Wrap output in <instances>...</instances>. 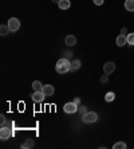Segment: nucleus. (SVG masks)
<instances>
[{
  "mask_svg": "<svg viewBox=\"0 0 134 149\" xmlns=\"http://www.w3.org/2000/svg\"><path fill=\"white\" fill-rule=\"evenodd\" d=\"M55 69H56V71H58L59 74H66L67 71L71 70V62L68 61L67 58H62V59H59L56 62Z\"/></svg>",
  "mask_w": 134,
  "mask_h": 149,
  "instance_id": "1",
  "label": "nucleus"
},
{
  "mask_svg": "<svg viewBox=\"0 0 134 149\" xmlns=\"http://www.w3.org/2000/svg\"><path fill=\"white\" fill-rule=\"evenodd\" d=\"M82 120H83V122H86V124L95 122V121L98 120V114L94 113V112H87L85 116H82Z\"/></svg>",
  "mask_w": 134,
  "mask_h": 149,
  "instance_id": "2",
  "label": "nucleus"
},
{
  "mask_svg": "<svg viewBox=\"0 0 134 149\" xmlns=\"http://www.w3.org/2000/svg\"><path fill=\"white\" fill-rule=\"evenodd\" d=\"M11 136H12L11 128L9 126H1V129H0V138H1L3 141H5V140H8Z\"/></svg>",
  "mask_w": 134,
  "mask_h": 149,
  "instance_id": "3",
  "label": "nucleus"
},
{
  "mask_svg": "<svg viewBox=\"0 0 134 149\" xmlns=\"http://www.w3.org/2000/svg\"><path fill=\"white\" fill-rule=\"evenodd\" d=\"M7 26L9 27V30L12 31V32H15V31H18L19 28H20V22H19V19L16 18H11L8 20V24Z\"/></svg>",
  "mask_w": 134,
  "mask_h": 149,
  "instance_id": "4",
  "label": "nucleus"
},
{
  "mask_svg": "<svg viewBox=\"0 0 134 149\" xmlns=\"http://www.w3.org/2000/svg\"><path fill=\"white\" fill-rule=\"evenodd\" d=\"M63 110L67 114H72V113H75V112H78V105L74 104V102H67L66 105H64V108H63Z\"/></svg>",
  "mask_w": 134,
  "mask_h": 149,
  "instance_id": "5",
  "label": "nucleus"
},
{
  "mask_svg": "<svg viewBox=\"0 0 134 149\" xmlns=\"http://www.w3.org/2000/svg\"><path fill=\"white\" fill-rule=\"evenodd\" d=\"M46 98V94L43 92H35L34 94H32V101L34 102H38V104H40V102H43Z\"/></svg>",
  "mask_w": 134,
  "mask_h": 149,
  "instance_id": "6",
  "label": "nucleus"
},
{
  "mask_svg": "<svg viewBox=\"0 0 134 149\" xmlns=\"http://www.w3.org/2000/svg\"><path fill=\"white\" fill-rule=\"evenodd\" d=\"M114 70H115V63H114V62H107V63H105V66H103V73L107 75L111 74Z\"/></svg>",
  "mask_w": 134,
  "mask_h": 149,
  "instance_id": "7",
  "label": "nucleus"
},
{
  "mask_svg": "<svg viewBox=\"0 0 134 149\" xmlns=\"http://www.w3.org/2000/svg\"><path fill=\"white\" fill-rule=\"evenodd\" d=\"M42 92L46 94V97L47 96H52L54 94V86H51V85H43V89H42Z\"/></svg>",
  "mask_w": 134,
  "mask_h": 149,
  "instance_id": "8",
  "label": "nucleus"
},
{
  "mask_svg": "<svg viewBox=\"0 0 134 149\" xmlns=\"http://www.w3.org/2000/svg\"><path fill=\"white\" fill-rule=\"evenodd\" d=\"M127 43V39H126V36L125 35H118L117 36V44L119 46V47H122V46H125V44Z\"/></svg>",
  "mask_w": 134,
  "mask_h": 149,
  "instance_id": "9",
  "label": "nucleus"
},
{
  "mask_svg": "<svg viewBox=\"0 0 134 149\" xmlns=\"http://www.w3.org/2000/svg\"><path fill=\"white\" fill-rule=\"evenodd\" d=\"M75 43H76V38L74 35H67L66 36V44L67 46L71 47V46H74Z\"/></svg>",
  "mask_w": 134,
  "mask_h": 149,
  "instance_id": "10",
  "label": "nucleus"
},
{
  "mask_svg": "<svg viewBox=\"0 0 134 149\" xmlns=\"http://www.w3.org/2000/svg\"><path fill=\"white\" fill-rule=\"evenodd\" d=\"M34 145H35V142H34V140H32V138H27V140L24 141V144H22V149L32 148Z\"/></svg>",
  "mask_w": 134,
  "mask_h": 149,
  "instance_id": "11",
  "label": "nucleus"
},
{
  "mask_svg": "<svg viewBox=\"0 0 134 149\" xmlns=\"http://www.w3.org/2000/svg\"><path fill=\"white\" fill-rule=\"evenodd\" d=\"M58 5L60 9H68L70 8V0H60L58 3Z\"/></svg>",
  "mask_w": 134,
  "mask_h": 149,
  "instance_id": "12",
  "label": "nucleus"
},
{
  "mask_svg": "<svg viewBox=\"0 0 134 149\" xmlns=\"http://www.w3.org/2000/svg\"><path fill=\"white\" fill-rule=\"evenodd\" d=\"M125 8L126 11H134V0H126Z\"/></svg>",
  "mask_w": 134,
  "mask_h": 149,
  "instance_id": "13",
  "label": "nucleus"
},
{
  "mask_svg": "<svg viewBox=\"0 0 134 149\" xmlns=\"http://www.w3.org/2000/svg\"><path fill=\"white\" fill-rule=\"evenodd\" d=\"M32 89H34L35 92H42V89H43V85L40 84V81H35V82L32 84Z\"/></svg>",
  "mask_w": 134,
  "mask_h": 149,
  "instance_id": "14",
  "label": "nucleus"
},
{
  "mask_svg": "<svg viewBox=\"0 0 134 149\" xmlns=\"http://www.w3.org/2000/svg\"><path fill=\"white\" fill-rule=\"evenodd\" d=\"M79 67H80V61L79 59H74V61L71 62V70L75 71V70H78Z\"/></svg>",
  "mask_w": 134,
  "mask_h": 149,
  "instance_id": "15",
  "label": "nucleus"
},
{
  "mask_svg": "<svg viewBox=\"0 0 134 149\" xmlns=\"http://www.w3.org/2000/svg\"><path fill=\"white\" fill-rule=\"evenodd\" d=\"M9 31H11V30H9V27H8V26H5V24H1V26H0V34H1L3 36L7 35Z\"/></svg>",
  "mask_w": 134,
  "mask_h": 149,
  "instance_id": "16",
  "label": "nucleus"
},
{
  "mask_svg": "<svg viewBox=\"0 0 134 149\" xmlns=\"http://www.w3.org/2000/svg\"><path fill=\"white\" fill-rule=\"evenodd\" d=\"M114 98H115V94H114V93L113 92H109L106 94V96H105V100H106L107 102H111V101H114Z\"/></svg>",
  "mask_w": 134,
  "mask_h": 149,
  "instance_id": "17",
  "label": "nucleus"
},
{
  "mask_svg": "<svg viewBox=\"0 0 134 149\" xmlns=\"http://www.w3.org/2000/svg\"><path fill=\"white\" fill-rule=\"evenodd\" d=\"M78 113H79L80 116H85V114L87 113V108H86L85 105H79L78 106Z\"/></svg>",
  "mask_w": 134,
  "mask_h": 149,
  "instance_id": "18",
  "label": "nucleus"
},
{
  "mask_svg": "<svg viewBox=\"0 0 134 149\" xmlns=\"http://www.w3.org/2000/svg\"><path fill=\"white\" fill-rule=\"evenodd\" d=\"M113 148L114 149H126V144L125 142H115Z\"/></svg>",
  "mask_w": 134,
  "mask_h": 149,
  "instance_id": "19",
  "label": "nucleus"
},
{
  "mask_svg": "<svg viewBox=\"0 0 134 149\" xmlns=\"http://www.w3.org/2000/svg\"><path fill=\"white\" fill-rule=\"evenodd\" d=\"M126 39H127V44L134 46V34H129V35L126 36Z\"/></svg>",
  "mask_w": 134,
  "mask_h": 149,
  "instance_id": "20",
  "label": "nucleus"
},
{
  "mask_svg": "<svg viewBox=\"0 0 134 149\" xmlns=\"http://www.w3.org/2000/svg\"><path fill=\"white\" fill-rule=\"evenodd\" d=\"M101 82H102V84H107V82H109V75L107 74L102 75V77H101Z\"/></svg>",
  "mask_w": 134,
  "mask_h": 149,
  "instance_id": "21",
  "label": "nucleus"
},
{
  "mask_svg": "<svg viewBox=\"0 0 134 149\" xmlns=\"http://www.w3.org/2000/svg\"><path fill=\"white\" fill-rule=\"evenodd\" d=\"M0 125H1V126H4V125H5V117H4V114H1V116H0Z\"/></svg>",
  "mask_w": 134,
  "mask_h": 149,
  "instance_id": "22",
  "label": "nucleus"
},
{
  "mask_svg": "<svg viewBox=\"0 0 134 149\" xmlns=\"http://www.w3.org/2000/svg\"><path fill=\"white\" fill-rule=\"evenodd\" d=\"M94 1V4H97V5H102L103 4V0H93Z\"/></svg>",
  "mask_w": 134,
  "mask_h": 149,
  "instance_id": "23",
  "label": "nucleus"
},
{
  "mask_svg": "<svg viewBox=\"0 0 134 149\" xmlns=\"http://www.w3.org/2000/svg\"><path fill=\"white\" fill-rule=\"evenodd\" d=\"M126 32H127V30H126V27H123V28L121 30V34H122V35H125V36H126Z\"/></svg>",
  "mask_w": 134,
  "mask_h": 149,
  "instance_id": "24",
  "label": "nucleus"
},
{
  "mask_svg": "<svg viewBox=\"0 0 134 149\" xmlns=\"http://www.w3.org/2000/svg\"><path fill=\"white\" fill-rule=\"evenodd\" d=\"M72 102H74V104H76V105H78V106L80 105V100H79V98H75V100H74V101H72Z\"/></svg>",
  "mask_w": 134,
  "mask_h": 149,
  "instance_id": "25",
  "label": "nucleus"
},
{
  "mask_svg": "<svg viewBox=\"0 0 134 149\" xmlns=\"http://www.w3.org/2000/svg\"><path fill=\"white\" fill-rule=\"evenodd\" d=\"M70 57H72V53H70V51H67V53H66V58H70Z\"/></svg>",
  "mask_w": 134,
  "mask_h": 149,
  "instance_id": "26",
  "label": "nucleus"
},
{
  "mask_svg": "<svg viewBox=\"0 0 134 149\" xmlns=\"http://www.w3.org/2000/svg\"><path fill=\"white\" fill-rule=\"evenodd\" d=\"M54 3H59V1H60V0H52Z\"/></svg>",
  "mask_w": 134,
  "mask_h": 149,
  "instance_id": "27",
  "label": "nucleus"
}]
</instances>
